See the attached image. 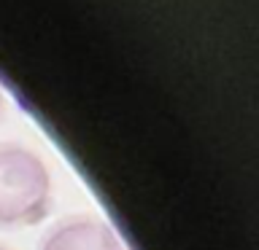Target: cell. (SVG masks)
<instances>
[{"instance_id":"obj_4","label":"cell","mask_w":259,"mask_h":250,"mask_svg":"<svg viewBox=\"0 0 259 250\" xmlns=\"http://www.w3.org/2000/svg\"><path fill=\"white\" fill-rule=\"evenodd\" d=\"M0 250H8V247H6V245H0Z\"/></svg>"},{"instance_id":"obj_3","label":"cell","mask_w":259,"mask_h":250,"mask_svg":"<svg viewBox=\"0 0 259 250\" xmlns=\"http://www.w3.org/2000/svg\"><path fill=\"white\" fill-rule=\"evenodd\" d=\"M3 108H6V100H3V92H0V116H3Z\"/></svg>"},{"instance_id":"obj_1","label":"cell","mask_w":259,"mask_h":250,"mask_svg":"<svg viewBox=\"0 0 259 250\" xmlns=\"http://www.w3.org/2000/svg\"><path fill=\"white\" fill-rule=\"evenodd\" d=\"M52 205V172L35 151L0 145V226L38 223Z\"/></svg>"},{"instance_id":"obj_2","label":"cell","mask_w":259,"mask_h":250,"mask_svg":"<svg viewBox=\"0 0 259 250\" xmlns=\"http://www.w3.org/2000/svg\"><path fill=\"white\" fill-rule=\"evenodd\" d=\"M38 250H124L116 231L97 218L76 215L54 223L44 234Z\"/></svg>"}]
</instances>
